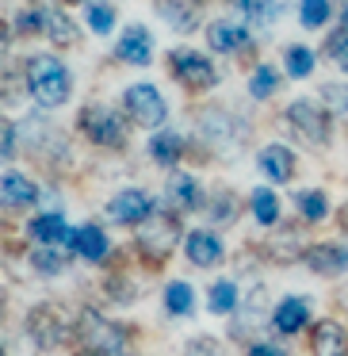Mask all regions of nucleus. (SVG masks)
<instances>
[{
    "instance_id": "nucleus-1",
    "label": "nucleus",
    "mask_w": 348,
    "mask_h": 356,
    "mask_svg": "<svg viewBox=\"0 0 348 356\" xmlns=\"http://www.w3.org/2000/svg\"><path fill=\"white\" fill-rule=\"evenodd\" d=\"M27 92L39 108H62L73 92V81H69V70L58 62L54 54H35L27 58Z\"/></svg>"
},
{
    "instance_id": "nucleus-2",
    "label": "nucleus",
    "mask_w": 348,
    "mask_h": 356,
    "mask_svg": "<svg viewBox=\"0 0 348 356\" xmlns=\"http://www.w3.org/2000/svg\"><path fill=\"white\" fill-rule=\"evenodd\" d=\"M77 127L92 146H108V149L126 146V127L119 119V111H111L108 104H85L77 115Z\"/></svg>"
},
{
    "instance_id": "nucleus-3",
    "label": "nucleus",
    "mask_w": 348,
    "mask_h": 356,
    "mask_svg": "<svg viewBox=\"0 0 348 356\" xmlns=\"http://www.w3.org/2000/svg\"><path fill=\"white\" fill-rule=\"evenodd\" d=\"M195 127H199L203 142H207L210 149H218V154H238L241 142H245V123H241L238 115H230V111H222V108H207L195 119Z\"/></svg>"
},
{
    "instance_id": "nucleus-4",
    "label": "nucleus",
    "mask_w": 348,
    "mask_h": 356,
    "mask_svg": "<svg viewBox=\"0 0 348 356\" xmlns=\"http://www.w3.org/2000/svg\"><path fill=\"white\" fill-rule=\"evenodd\" d=\"M69 330H77V322H69V314H65L58 302H39V307L27 314V337H31L39 348L65 345Z\"/></svg>"
},
{
    "instance_id": "nucleus-5",
    "label": "nucleus",
    "mask_w": 348,
    "mask_h": 356,
    "mask_svg": "<svg viewBox=\"0 0 348 356\" xmlns=\"http://www.w3.org/2000/svg\"><path fill=\"white\" fill-rule=\"evenodd\" d=\"M283 119L291 123V131L299 138H306L310 146H325L329 142V131H333V115L325 104H314V100H291L283 111Z\"/></svg>"
},
{
    "instance_id": "nucleus-6",
    "label": "nucleus",
    "mask_w": 348,
    "mask_h": 356,
    "mask_svg": "<svg viewBox=\"0 0 348 356\" xmlns=\"http://www.w3.org/2000/svg\"><path fill=\"white\" fill-rule=\"evenodd\" d=\"M77 337H81V345L96 356H115V353H123V345H126V333L119 330L115 322H103L96 310H81Z\"/></svg>"
},
{
    "instance_id": "nucleus-7",
    "label": "nucleus",
    "mask_w": 348,
    "mask_h": 356,
    "mask_svg": "<svg viewBox=\"0 0 348 356\" xmlns=\"http://www.w3.org/2000/svg\"><path fill=\"white\" fill-rule=\"evenodd\" d=\"M169 70H172V77H176L184 88H192V92H207V88L218 85L215 62H210L207 54H199V50H172Z\"/></svg>"
},
{
    "instance_id": "nucleus-8",
    "label": "nucleus",
    "mask_w": 348,
    "mask_h": 356,
    "mask_svg": "<svg viewBox=\"0 0 348 356\" xmlns=\"http://www.w3.org/2000/svg\"><path fill=\"white\" fill-rule=\"evenodd\" d=\"M123 108H126V115H131L138 127H146V131H157V127L169 119V104H165V96L157 92L154 85H146V81H138V85L126 88Z\"/></svg>"
},
{
    "instance_id": "nucleus-9",
    "label": "nucleus",
    "mask_w": 348,
    "mask_h": 356,
    "mask_svg": "<svg viewBox=\"0 0 348 356\" xmlns=\"http://www.w3.org/2000/svg\"><path fill=\"white\" fill-rule=\"evenodd\" d=\"M176 238H180L176 218H172V215H161V211H157L149 222L138 226V249L149 257V261H165V257L172 253V245H176Z\"/></svg>"
},
{
    "instance_id": "nucleus-10",
    "label": "nucleus",
    "mask_w": 348,
    "mask_h": 356,
    "mask_svg": "<svg viewBox=\"0 0 348 356\" xmlns=\"http://www.w3.org/2000/svg\"><path fill=\"white\" fill-rule=\"evenodd\" d=\"M154 215H157V203L149 200V192H142V188H126V192H119L115 200L108 203V218L111 222H123V226H142Z\"/></svg>"
},
{
    "instance_id": "nucleus-11",
    "label": "nucleus",
    "mask_w": 348,
    "mask_h": 356,
    "mask_svg": "<svg viewBox=\"0 0 348 356\" xmlns=\"http://www.w3.org/2000/svg\"><path fill=\"white\" fill-rule=\"evenodd\" d=\"M115 58L126 62V65H149L154 62V35H149L142 24H131L115 42Z\"/></svg>"
},
{
    "instance_id": "nucleus-12",
    "label": "nucleus",
    "mask_w": 348,
    "mask_h": 356,
    "mask_svg": "<svg viewBox=\"0 0 348 356\" xmlns=\"http://www.w3.org/2000/svg\"><path fill=\"white\" fill-rule=\"evenodd\" d=\"M207 47L215 50V54H241V50L253 47V39H249V31L241 24H233V19H215V24L207 27Z\"/></svg>"
},
{
    "instance_id": "nucleus-13",
    "label": "nucleus",
    "mask_w": 348,
    "mask_h": 356,
    "mask_svg": "<svg viewBox=\"0 0 348 356\" xmlns=\"http://www.w3.org/2000/svg\"><path fill=\"white\" fill-rule=\"evenodd\" d=\"M184 253H188V261L195 264V268H218L222 264V241L215 238L210 230H192L184 238Z\"/></svg>"
},
{
    "instance_id": "nucleus-14",
    "label": "nucleus",
    "mask_w": 348,
    "mask_h": 356,
    "mask_svg": "<svg viewBox=\"0 0 348 356\" xmlns=\"http://www.w3.org/2000/svg\"><path fill=\"white\" fill-rule=\"evenodd\" d=\"M302 261L317 276H340V272H348V249L333 245V241H322V245H310L302 253Z\"/></svg>"
},
{
    "instance_id": "nucleus-15",
    "label": "nucleus",
    "mask_w": 348,
    "mask_h": 356,
    "mask_svg": "<svg viewBox=\"0 0 348 356\" xmlns=\"http://www.w3.org/2000/svg\"><path fill=\"white\" fill-rule=\"evenodd\" d=\"M154 8H157V16L180 35L199 27V0H154Z\"/></svg>"
},
{
    "instance_id": "nucleus-16",
    "label": "nucleus",
    "mask_w": 348,
    "mask_h": 356,
    "mask_svg": "<svg viewBox=\"0 0 348 356\" xmlns=\"http://www.w3.org/2000/svg\"><path fill=\"white\" fill-rule=\"evenodd\" d=\"M165 200L176 211H199L203 207V188H199V180L188 177V172H172L169 184H165Z\"/></svg>"
},
{
    "instance_id": "nucleus-17",
    "label": "nucleus",
    "mask_w": 348,
    "mask_h": 356,
    "mask_svg": "<svg viewBox=\"0 0 348 356\" xmlns=\"http://www.w3.org/2000/svg\"><path fill=\"white\" fill-rule=\"evenodd\" d=\"M256 165H260V172L272 180V184H287V180L295 177V154L287 146H279V142L264 146L260 157H256Z\"/></svg>"
},
{
    "instance_id": "nucleus-18",
    "label": "nucleus",
    "mask_w": 348,
    "mask_h": 356,
    "mask_svg": "<svg viewBox=\"0 0 348 356\" xmlns=\"http://www.w3.org/2000/svg\"><path fill=\"white\" fill-rule=\"evenodd\" d=\"M69 245H73V253H77L81 261L100 264L103 257H108V234H103L100 226H77L73 238H69Z\"/></svg>"
},
{
    "instance_id": "nucleus-19",
    "label": "nucleus",
    "mask_w": 348,
    "mask_h": 356,
    "mask_svg": "<svg viewBox=\"0 0 348 356\" xmlns=\"http://www.w3.org/2000/svg\"><path fill=\"white\" fill-rule=\"evenodd\" d=\"M310 345H314V356H348V333L337 322H317Z\"/></svg>"
},
{
    "instance_id": "nucleus-20",
    "label": "nucleus",
    "mask_w": 348,
    "mask_h": 356,
    "mask_svg": "<svg viewBox=\"0 0 348 356\" xmlns=\"http://www.w3.org/2000/svg\"><path fill=\"white\" fill-rule=\"evenodd\" d=\"M306 322H310V302L302 299V295H287L276 307V314H272V325H276L279 333H299Z\"/></svg>"
},
{
    "instance_id": "nucleus-21",
    "label": "nucleus",
    "mask_w": 348,
    "mask_h": 356,
    "mask_svg": "<svg viewBox=\"0 0 348 356\" xmlns=\"http://www.w3.org/2000/svg\"><path fill=\"white\" fill-rule=\"evenodd\" d=\"M42 12H47V39L54 42V47H77L81 42V31L77 24H73V16H65L62 8H54V4H42Z\"/></svg>"
},
{
    "instance_id": "nucleus-22",
    "label": "nucleus",
    "mask_w": 348,
    "mask_h": 356,
    "mask_svg": "<svg viewBox=\"0 0 348 356\" xmlns=\"http://www.w3.org/2000/svg\"><path fill=\"white\" fill-rule=\"evenodd\" d=\"M149 157H154L161 169H176L180 157H184V138L176 131H157L149 138Z\"/></svg>"
},
{
    "instance_id": "nucleus-23",
    "label": "nucleus",
    "mask_w": 348,
    "mask_h": 356,
    "mask_svg": "<svg viewBox=\"0 0 348 356\" xmlns=\"http://www.w3.org/2000/svg\"><path fill=\"white\" fill-rule=\"evenodd\" d=\"M0 188H4V207L8 211H24L39 200V188H35L24 172H4V184Z\"/></svg>"
},
{
    "instance_id": "nucleus-24",
    "label": "nucleus",
    "mask_w": 348,
    "mask_h": 356,
    "mask_svg": "<svg viewBox=\"0 0 348 356\" xmlns=\"http://www.w3.org/2000/svg\"><path fill=\"white\" fill-rule=\"evenodd\" d=\"M31 238H35V245H58L62 238H73L69 230H65V222H62V215H39V218H31Z\"/></svg>"
},
{
    "instance_id": "nucleus-25",
    "label": "nucleus",
    "mask_w": 348,
    "mask_h": 356,
    "mask_svg": "<svg viewBox=\"0 0 348 356\" xmlns=\"http://www.w3.org/2000/svg\"><path fill=\"white\" fill-rule=\"evenodd\" d=\"M230 4L249 19V24L268 27V24H276V19H279V4H276V0H230Z\"/></svg>"
},
{
    "instance_id": "nucleus-26",
    "label": "nucleus",
    "mask_w": 348,
    "mask_h": 356,
    "mask_svg": "<svg viewBox=\"0 0 348 356\" xmlns=\"http://www.w3.org/2000/svg\"><path fill=\"white\" fill-rule=\"evenodd\" d=\"M238 302H241V295H238V284H233V280H218L207 295V307L215 310V314H233Z\"/></svg>"
},
{
    "instance_id": "nucleus-27",
    "label": "nucleus",
    "mask_w": 348,
    "mask_h": 356,
    "mask_svg": "<svg viewBox=\"0 0 348 356\" xmlns=\"http://www.w3.org/2000/svg\"><path fill=\"white\" fill-rule=\"evenodd\" d=\"M249 207H253V215L260 226H272L279 218V195L272 192V188H256V192L249 195Z\"/></svg>"
},
{
    "instance_id": "nucleus-28",
    "label": "nucleus",
    "mask_w": 348,
    "mask_h": 356,
    "mask_svg": "<svg viewBox=\"0 0 348 356\" xmlns=\"http://www.w3.org/2000/svg\"><path fill=\"white\" fill-rule=\"evenodd\" d=\"M295 207H299V215L306 218V222H322L325 211H329V200H325V192H317V188H306V192L295 195Z\"/></svg>"
},
{
    "instance_id": "nucleus-29",
    "label": "nucleus",
    "mask_w": 348,
    "mask_h": 356,
    "mask_svg": "<svg viewBox=\"0 0 348 356\" xmlns=\"http://www.w3.org/2000/svg\"><path fill=\"white\" fill-rule=\"evenodd\" d=\"M279 88V73H276V65H256L253 70V77H249V96L253 100H268L272 92Z\"/></svg>"
},
{
    "instance_id": "nucleus-30",
    "label": "nucleus",
    "mask_w": 348,
    "mask_h": 356,
    "mask_svg": "<svg viewBox=\"0 0 348 356\" xmlns=\"http://www.w3.org/2000/svg\"><path fill=\"white\" fill-rule=\"evenodd\" d=\"M283 65H287V73H291L295 81H302V77H310L314 73V50H306V47H287L283 50Z\"/></svg>"
},
{
    "instance_id": "nucleus-31",
    "label": "nucleus",
    "mask_w": 348,
    "mask_h": 356,
    "mask_svg": "<svg viewBox=\"0 0 348 356\" xmlns=\"http://www.w3.org/2000/svg\"><path fill=\"white\" fill-rule=\"evenodd\" d=\"M31 264H35V272H42V276H58V272H65V253H58L54 245H35Z\"/></svg>"
},
{
    "instance_id": "nucleus-32",
    "label": "nucleus",
    "mask_w": 348,
    "mask_h": 356,
    "mask_svg": "<svg viewBox=\"0 0 348 356\" xmlns=\"http://www.w3.org/2000/svg\"><path fill=\"white\" fill-rule=\"evenodd\" d=\"M192 287L184 284V280H172L169 287H165V310H169V314H188V310H192Z\"/></svg>"
},
{
    "instance_id": "nucleus-33",
    "label": "nucleus",
    "mask_w": 348,
    "mask_h": 356,
    "mask_svg": "<svg viewBox=\"0 0 348 356\" xmlns=\"http://www.w3.org/2000/svg\"><path fill=\"white\" fill-rule=\"evenodd\" d=\"M329 16H333L329 0H299L302 27H325V24H329Z\"/></svg>"
},
{
    "instance_id": "nucleus-34",
    "label": "nucleus",
    "mask_w": 348,
    "mask_h": 356,
    "mask_svg": "<svg viewBox=\"0 0 348 356\" xmlns=\"http://www.w3.org/2000/svg\"><path fill=\"white\" fill-rule=\"evenodd\" d=\"M85 19H88V27H92L96 35H108L111 27H115V8L111 4H100V0H92L85 8Z\"/></svg>"
},
{
    "instance_id": "nucleus-35",
    "label": "nucleus",
    "mask_w": 348,
    "mask_h": 356,
    "mask_svg": "<svg viewBox=\"0 0 348 356\" xmlns=\"http://www.w3.org/2000/svg\"><path fill=\"white\" fill-rule=\"evenodd\" d=\"M322 104L329 108V115L348 123V85H322Z\"/></svg>"
},
{
    "instance_id": "nucleus-36",
    "label": "nucleus",
    "mask_w": 348,
    "mask_h": 356,
    "mask_svg": "<svg viewBox=\"0 0 348 356\" xmlns=\"http://www.w3.org/2000/svg\"><path fill=\"white\" fill-rule=\"evenodd\" d=\"M325 54H329L340 70H348V27H337V31L325 39Z\"/></svg>"
},
{
    "instance_id": "nucleus-37",
    "label": "nucleus",
    "mask_w": 348,
    "mask_h": 356,
    "mask_svg": "<svg viewBox=\"0 0 348 356\" xmlns=\"http://www.w3.org/2000/svg\"><path fill=\"white\" fill-rule=\"evenodd\" d=\"M184 356H226L222 345H218L215 337H195L184 345Z\"/></svg>"
},
{
    "instance_id": "nucleus-38",
    "label": "nucleus",
    "mask_w": 348,
    "mask_h": 356,
    "mask_svg": "<svg viewBox=\"0 0 348 356\" xmlns=\"http://www.w3.org/2000/svg\"><path fill=\"white\" fill-rule=\"evenodd\" d=\"M16 127L12 123H4V142H0V149H4V161H12V154H16Z\"/></svg>"
},
{
    "instance_id": "nucleus-39",
    "label": "nucleus",
    "mask_w": 348,
    "mask_h": 356,
    "mask_svg": "<svg viewBox=\"0 0 348 356\" xmlns=\"http://www.w3.org/2000/svg\"><path fill=\"white\" fill-rule=\"evenodd\" d=\"M249 356H287L279 345H268V341H256L253 348H249Z\"/></svg>"
},
{
    "instance_id": "nucleus-40",
    "label": "nucleus",
    "mask_w": 348,
    "mask_h": 356,
    "mask_svg": "<svg viewBox=\"0 0 348 356\" xmlns=\"http://www.w3.org/2000/svg\"><path fill=\"white\" fill-rule=\"evenodd\" d=\"M218 200H222V203H218V211H215L218 218H233V215H238V203H233V195H218Z\"/></svg>"
},
{
    "instance_id": "nucleus-41",
    "label": "nucleus",
    "mask_w": 348,
    "mask_h": 356,
    "mask_svg": "<svg viewBox=\"0 0 348 356\" xmlns=\"http://www.w3.org/2000/svg\"><path fill=\"white\" fill-rule=\"evenodd\" d=\"M340 226H345V234H348V203L340 207Z\"/></svg>"
},
{
    "instance_id": "nucleus-42",
    "label": "nucleus",
    "mask_w": 348,
    "mask_h": 356,
    "mask_svg": "<svg viewBox=\"0 0 348 356\" xmlns=\"http://www.w3.org/2000/svg\"><path fill=\"white\" fill-rule=\"evenodd\" d=\"M340 24L348 27V0H345V8H340Z\"/></svg>"
},
{
    "instance_id": "nucleus-43",
    "label": "nucleus",
    "mask_w": 348,
    "mask_h": 356,
    "mask_svg": "<svg viewBox=\"0 0 348 356\" xmlns=\"http://www.w3.org/2000/svg\"><path fill=\"white\" fill-rule=\"evenodd\" d=\"M77 356H96V353H88V348H85V353H77Z\"/></svg>"
},
{
    "instance_id": "nucleus-44",
    "label": "nucleus",
    "mask_w": 348,
    "mask_h": 356,
    "mask_svg": "<svg viewBox=\"0 0 348 356\" xmlns=\"http://www.w3.org/2000/svg\"><path fill=\"white\" fill-rule=\"evenodd\" d=\"M69 4H81V0H69Z\"/></svg>"
}]
</instances>
